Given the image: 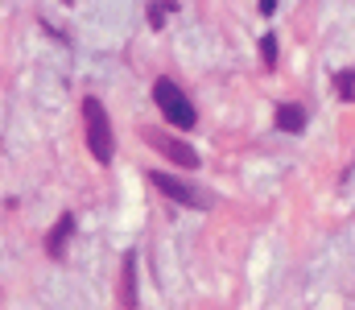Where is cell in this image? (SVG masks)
<instances>
[{
	"label": "cell",
	"instance_id": "cell-8",
	"mask_svg": "<svg viewBox=\"0 0 355 310\" xmlns=\"http://www.w3.org/2000/svg\"><path fill=\"white\" fill-rule=\"evenodd\" d=\"M170 12H178V0H153L149 4V29H166Z\"/></svg>",
	"mask_w": 355,
	"mask_h": 310
},
{
	"label": "cell",
	"instance_id": "cell-1",
	"mask_svg": "<svg viewBox=\"0 0 355 310\" xmlns=\"http://www.w3.org/2000/svg\"><path fill=\"white\" fill-rule=\"evenodd\" d=\"M83 124H87V149L91 157L99 162V166H107L112 162V153H116V141H112V120H107V107L87 96L83 100Z\"/></svg>",
	"mask_w": 355,
	"mask_h": 310
},
{
	"label": "cell",
	"instance_id": "cell-10",
	"mask_svg": "<svg viewBox=\"0 0 355 310\" xmlns=\"http://www.w3.org/2000/svg\"><path fill=\"white\" fill-rule=\"evenodd\" d=\"M261 54H265V67L272 71V67H277V37H272V33L261 37Z\"/></svg>",
	"mask_w": 355,
	"mask_h": 310
},
{
	"label": "cell",
	"instance_id": "cell-5",
	"mask_svg": "<svg viewBox=\"0 0 355 310\" xmlns=\"http://www.w3.org/2000/svg\"><path fill=\"white\" fill-rule=\"evenodd\" d=\"M120 302H124V310L141 307V298H137V252H124V261H120Z\"/></svg>",
	"mask_w": 355,
	"mask_h": 310
},
{
	"label": "cell",
	"instance_id": "cell-9",
	"mask_svg": "<svg viewBox=\"0 0 355 310\" xmlns=\"http://www.w3.org/2000/svg\"><path fill=\"white\" fill-rule=\"evenodd\" d=\"M335 92H339V100H343V103H352V100H355V75L347 71V67L335 75Z\"/></svg>",
	"mask_w": 355,
	"mask_h": 310
},
{
	"label": "cell",
	"instance_id": "cell-11",
	"mask_svg": "<svg viewBox=\"0 0 355 310\" xmlns=\"http://www.w3.org/2000/svg\"><path fill=\"white\" fill-rule=\"evenodd\" d=\"M261 12H265V17H272V12H277V0H261Z\"/></svg>",
	"mask_w": 355,
	"mask_h": 310
},
{
	"label": "cell",
	"instance_id": "cell-3",
	"mask_svg": "<svg viewBox=\"0 0 355 310\" xmlns=\"http://www.w3.org/2000/svg\"><path fill=\"white\" fill-rule=\"evenodd\" d=\"M149 182H153L166 199H174V203H182V207H194V211H202V207H207V195H202V191H194V187L178 182L174 174H166V170H153V174H149Z\"/></svg>",
	"mask_w": 355,
	"mask_h": 310
},
{
	"label": "cell",
	"instance_id": "cell-7",
	"mask_svg": "<svg viewBox=\"0 0 355 310\" xmlns=\"http://www.w3.org/2000/svg\"><path fill=\"white\" fill-rule=\"evenodd\" d=\"M277 128L281 132H302L306 128V107L302 103H277Z\"/></svg>",
	"mask_w": 355,
	"mask_h": 310
},
{
	"label": "cell",
	"instance_id": "cell-2",
	"mask_svg": "<svg viewBox=\"0 0 355 310\" xmlns=\"http://www.w3.org/2000/svg\"><path fill=\"white\" fill-rule=\"evenodd\" d=\"M153 100H157L162 116H166L174 128H194V124H198V112H194V103L186 100V92L178 87L174 79H157V83H153Z\"/></svg>",
	"mask_w": 355,
	"mask_h": 310
},
{
	"label": "cell",
	"instance_id": "cell-6",
	"mask_svg": "<svg viewBox=\"0 0 355 310\" xmlns=\"http://www.w3.org/2000/svg\"><path fill=\"white\" fill-rule=\"evenodd\" d=\"M75 236V215L67 211V215H58V223H54V232H50V240H46V252L54 257V261H62L67 257V240Z\"/></svg>",
	"mask_w": 355,
	"mask_h": 310
},
{
	"label": "cell",
	"instance_id": "cell-4",
	"mask_svg": "<svg viewBox=\"0 0 355 310\" xmlns=\"http://www.w3.org/2000/svg\"><path fill=\"white\" fill-rule=\"evenodd\" d=\"M153 145L174 162V166H182V170H194L198 166V153L186 145V141H174V137H162V132H153Z\"/></svg>",
	"mask_w": 355,
	"mask_h": 310
}]
</instances>
